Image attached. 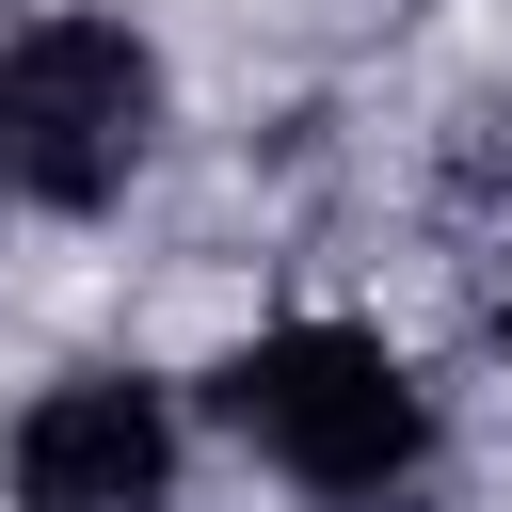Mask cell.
Masks as SVG:
<instances>
[{
  "label": "cell",
  "mask_w": 512,
  "mask_h": 512,
  "mask_svg": "<svg viewBox=\"0 0 512 512\" xmlns=\"http://www.w3.org/2000/svg\"><path fill=\"white\" fill-rule=\"evenodd\" d=\"M224 416L304 480V496H384L432 416H416V368L368 336V320H272L256 352H224Z\"/></svg>",
  "instance_id": "6da1fadb"
},
{
  "label": "cell",
  "mask_w": 512,
  "mask_h": 512,
  "mask_svg": "<svg viewBox=\"0 0 512 512\" xmlns=\"http://www.w3.org/2000/svg\"><path fill=\"white\" fill-rule=\"evenodd\" d=\"M160 128V64L128 16H32L0 48V176L32 208H112Z\"/></svg>",
  "instance_id": "7a4b0ae2"
},
{
  "label": "cell",
  "mask_w": 512,
  "mask_h": 512,
  "mask_svg": "<svg viewBox=\"0 0 512 512\" xmlns=\"http://www.w3.org/2000/svg\"><path fill=\"white\" fill-rule=\"evenodd\" d=\"M160 464H176V432H160V384H128V368H80L16 416V512H144Z\"/></svg>",
  "instance_id": "3957f363"
},
{
  "label": "cell",
  "mask_w": 512,
  "mask_h": 512,
  "mask_svg": "<svg viewBox=\"0 0 512 512\" xmlns=\"http://www.w3.org/2000/svg\"><path fill=\"white\" fill-rule=\"evenodd\" d=\"M496 352H512V304H496Z\"/></svg>",
  "instance_id": "277c9868"
}]
</instances>
